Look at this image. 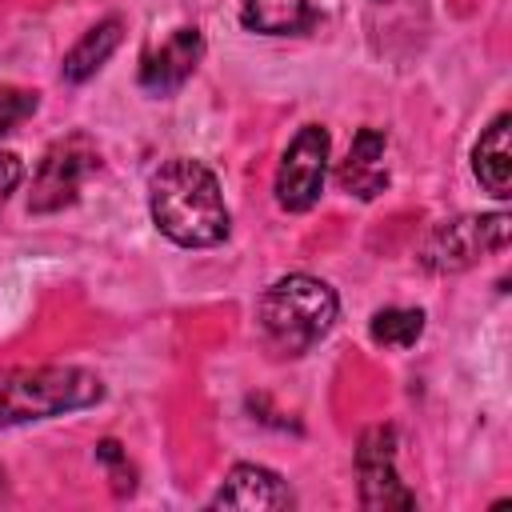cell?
Returning <instances> with one entry per match:
<instances>
[{"label":"cell","mask_w":512,"mask_h":512,"mask_svg":"<svg viewBox=\"0 0 512 512\" xmlns=\"http://www.w3.org/2000/svg\"><path fill=\"white\" fill-rule=\"evenodd\" d=\"M148 212L152 224L180 248H212L232 228L212 168L188 156H172L152 172Z\"/></svg>","instance_id":"cell-1"},{"label":"cell","mask_w":512,"mask_h":512,"mask_svg":"<svg viewBox=\"0 0 512 512\" xmlns=\"http://www.w3.org/2000/svg\"><path fill=\"white\" fill-rule=\"evenodd\" d=\"M100 396H104L100 376L76 364L8 368L0 372V428L80 412V408L100 404Z\"/></svg>","instance_id":"cell-2"},{"label":"cell","mask_w":512,"mask_h":512,"mask_svg":"<svg viewBox=\"0 0 512 512\" xmlns=\"http://www.w3.org/2000/svg\"><path fill=\"white\" fill-rule=\"evenodd\" d=\"M336 292L304 272L280 276L264 296H260V328L264 340L280 352V356H300L308 352L316 340L328 336V328L336 324Z\"/></svg>","instance_id":"cell-3"},{"label":"cell","mask_w":512,"mask_h":512,"mask_svg":"<svg viewBox=\"0 0 512 512\" xmlns=\"http://www.w3.org/2000/svg\"><path fill=\"white\" fill-rule=\"evenodd\" d=\"M508 244V216L492 212V216H456L444 220L428 232L424 248H420V264L428 272H464L476 260L504 252Z\"/></svg>","instance_id":"cell-4"},{"label":"cell","mask_w":512,"mask_h":512,"mask_svg":"<svg viewBox=\"0 0 512 512\" xmlns=\"http://www.w3.org/2000/svg\"><path fill=\"white\" fill-rule=\"evenodd\" d=\"M96 168H100V152H96V144L88 136L76 132V136L56 140L44 152V160L36 164L28 212H60V208H68Z\"/></svg>","instance_id":"cell-5"},{"label":"cell","mask_w":512,"mask_h":512,"mask_svg":"<svg viewBox=\"0 0 512 512\" xmlns=\"http://www.w3.org/2000/svg\"><path fill=\"white\" fill-rule=\"evenodd\" d=\"M328 172V132L320 124H304L280 156L276 168V200L288 212H308L324 192Z\"/></svg>","instance_id":"cell-6"},{"label":"cell","mask_w":512,"mask_h":512,"mask_svg":"<svg viewBox=\"0 0 512 512\" xmlns=\"http://www.w3.org/2000/svg\"><path fill=\"white\" fill-rule=\"evenodd\" d=\"M356 476H360L364 508H412L416 504V496L396 476V432L388 424H376L360 436Z\"/></svg>","instance_id":"cell-7"},{"label":"cell","mask_w":512,"mask_h":512,"mask_svg":"<svg viewBox=\"0 0 512 512\" xmlns=\"http://www.w3.org/2000/svg\"><path fill=\"white\" fill-rule=\"evenodd\" d=\"M204 56V36L200 28H176L160 48H152L140 64V88L148 96H172L188 84Z\"/></svg>","instance_id":"cell-8"},{"label":"cell","mask_w":512,"mask_h":512,"mask_svg":"<svg viewBox=\"0 0 512 512\" xmlns=\"http://www.w3.org/2000/svg\"><path fill=\"white\" fill-rule=\"evenodd\" d=\"M212 508H256V512H276V508H292V492L288 484L260 464H236L228 472V480L220 484V492L212 496Z\"/></svg>","instance_id":"cell-9"},{"label":"cell","mask_w":512,"mask_h":512,"mask_svg":"<svg viewBox=\"0 0 512 512\" xmlns=\"http://www.w3.org/2000/svg\"><path fill=\"white\" fill-rule=\"evenodd\" d=\"M384 132L380 128H360L352 136V148L340 164V188L360 196V200H372L388 188V164H384Z\"/></svg>","instance_id":"cell-10"},{"label":"cell","mask_w":512,"mask_h":512,"mask_svg":"<svg viewBox=\"0 0 512 512\" xmlns=\"http://www.w3.org/2000/svg\"><path fill=\"white\" fill-rule=\"evenodd\" d=\"M324 0H244L240 24L260 36H300L316 28Z\"/></svg>","instance_id":"cell-11"},{"label":"cell","mask_w":512,"mask_h":512,"mask_svg":"<svg viewBox=\"0 0 512 512\" xmlns=\"http://www.w3.org/2000/svg\"><path fill=\"white\" fill-rule=\"evenodd\" d=\"M508 112H500L476 140L472 148V172L480 180V188L496 200H504L512 192V148H508Z\"/></svg>","instance_id":"cell-12"},{"label":"cell","mask_w":512,"mask_h":512,"mask_svg":"<svg viewBox=\"0 0 512 512\" xmlns=\"http://www.w3.org/2000/svg\"><path fill=\"white\" fill-rule=\"evenodd\" d=\"M120 36H124V24H120L116 16L92 24V28L68 48V56H64V64H60L64 80H68V84H84L88 76H96V72L108 64V56L120 48Z\"/></svg>","instance_id":"cell-13"},{"label":"cell","mask_w":512,"mask_h":512,"mask_svg":"<svg viewBox=\"0 0 512 512\" xmlns=\"http://www.w3.org/2000/svg\"><path fill=\"white\" fill-rule=\"evenodd\" d=\"M372 340L384 348H412L424 332V312L420 308H380L368 324Z\"/></svg>","instance_id":"cell-14"},{"label":"cell","mask_w":512,"mask_h":512,"mask_svg":"<svg viewBox=\"0 0 512 512\" xmlns=\"http://www.w3.org/2000/svg\"><path fill=\"white\" fill-rule=\"evenodd\" d=\"M40 96L28 92V88H0V136L12 132L20 120H28L36 112Z\"/></svg>","instance_id":"cell-15"},{"label":"cell","mask_w":512,"mask_h":512,"mask_svg":"<svg viewBox=\"0 0 512 512\" xmlns=\"http://www.w3.org/2000/svg\"><path fill=\"white\" fill-rule=\"evenodd\" d=\"M96 456L116 472V492H132V468L124 464V452H120V444L116 440H100V448H96Z\"/></svg>","instance_id":"cell-16"},{"label":"cell","mask_w":512,"mask_h":512,"mask_svg":"<svg viewBox=\"0 0 512 512\" xmlns=\"http://www.w3.org/2000/svg\"><path fill=\"white\" fill-rule=\"evenodd\" d=\"M20 180H24V164H20V156H16V152H0V208H4V200L16 192Z\"/></svg>","instance_id":"cell-17"},{"label":"cell","mask_w":512,"mask_h":512,"mask_svg":"<svg viewBox=\"0 0 512 512\" xmlns=\"http://www.w3.org/2000/svg\"><path fill=\"white\" fill-rule=\"evenodd\" d=\"M376 4H384V0H376Z\"/></svg>","instance_id":"cell-18"}]
</instances>
